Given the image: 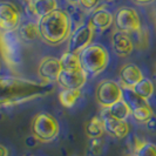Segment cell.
Here are the masks:
<instances>
[{
	"label": "cell",
	"mask_w": 156,
	"mask_h": 156,
	"mask_svg": "<svg viewBox=\"0 0 156 156\" xmlns=\"http://www.w3.org/2000/svg\"><path fill=\"white\" fill-rule=\"evenodd\" d=\"M108 109V113H109L112 116H114L117 120H123L126 121V119L132 115V108L129 107V105L123 100H119L117 102H115L114 105H112Z\"/></svg>",
	"instance_id": "d6986e66"
},
{
	"label": "cell",
	"mask_w": 156,
	"mask_h": 156,
	"mask_svg": "<svg viewBox=\"0 0 156 156\" xmlns=\"http://www.w3.org/2000/svg\"><path fill=\"white\" fill-rule=\"evenodd\" d=\"M18 35L23 41H33L40 38V32L38 23H25L18 27Z\"/></svg>",
	"instance_id": "e0dca14e"
},
{
	"label": "cell",
	"mask_w": 156,
	"mask_h": 156,
	"mask_svg": "<svg viewBox=\"0 0 156 156\" xmlns=\"http://www.w3.org/2000/svg\"><path fill=\"white\" fill-rule=\"evenodd\" d=\"M135 154L137 156H156V144L151 142H144Z\"/></svg>",
	"instance_id": "484cf974"
},
{
	"label": "cell",
	"mask_w": 156,
	"mask_h": 156,
	"mask_svg": "<svg viewBox=\"0 0 156 156\" xmlns=\"http://www.w3.org/2000/svg\"><path fill=\"white\" fill-rule=\"evenodd\" d=\"M80 66L87 76H96L106 69L109 62L107 48L100 44H90L79 53Z\"/></svg>",
	"instance_id": "3957f363"
},
{
	"label": "cell",
	"mask_w": 156,
	"mask_h": 156,
	"mask_svg": "<svg viewBox=\"0 0 156 156\" xmlns=\"http://www.w3.org/2000/svg\"><path fill=\"white\" fill-rule=\"evenodd\" d=\"M123 96V88L113 80H103L99 83L95 92L98 103L102 108H109L112 105L121 100Z\"/></svg>",
	"instance_id": "8992f818"
},
{
	"label": "cell",
	"mask_w": 156,
	"mask_h": 156,
	"mask_svg": "<svg viewBox=\"0 0 156 156\" xmlns=\"http://www.w3.org/2000/svg\"><path fill=\"white\" fill-rule=\"evenodd\" d=\"M80 89H63L59 94L60 103L66 108H72L80 98Z\"/></svg>",
	"instance_id": "44dd1931"
},
{
	"label": "cell",
	"mask_w": 156,
	"mask_h": 156,
	"mask_svg": "<svg viewBox=\"0 0 156 156\" xmlns=\"http://www.w3.org/2000/svg\"><path fill=\"white\" fill-rule=\"evenodd\" d=\"M20 12L8 1L0 2V31H16L20 26Z\"/></svg>",
	"instance_id": "9c48e42d"
},
{
	"label": "cell",
	"mask_w": 156,
	"mask_h": 156,
	"mask_svg": "<svg viewBox=\"0 0 156 156\" xmlns=\"http://www.w3.org/2000/svg\"><path fill=\"white\" fill-rule=\"evenodd\" d=\"M155 75H156V67H155Z\"/></svg>",
	"instance_id": "836d02e7"
},
{
	"label": "cell",
	"mask_w": 156,
	"mask_h": 156,
	"mask_svg": "<svg viewBox=\"0 0 156 156\" xmlns=\"http://www.w3.org/2000/svg\"><path fill=\"white\" fill-rule=\"evenodd\" d=\"M94 35V30L90 23L81 25L73 33H70L68 38V45H67V52L76 53L79 54L81 51H83L86 47L92 44Z\"/></svg>",
	"instance_id": "ba28073f"
},
{
	"label": "cell",
	"mask_w": 156,
	"mask_h": 156,
	"mask_svg": "<svg viewBox=\"0 0 156 156\" xmlns=\"http://www.w3.org/2000/svg\"><path fill=\"white\" fill-rule=\"evenodd\" d=\"M135 93L137 94L139 96L148 100L153 96L154 94V90H155V87H154V83L150 79L143 78L140 82H137L135 86L132 88Z\"/></svg>",
	"instance_id": "ffe728a7"
},
{
	"label": "cell",
	"mask_w": 156,
	"mask_h": 156,
	"mask_svg": "<svg viewBox=\"0 0 156 156\" xmlns=\"http://www.w3.org/2000/svg\"><path fill=\"white\" fill-rule=\"evenodd\" d=\"M143 78L144 76L140 67L134 63H127L120 70V81L122 88H133Z\"/></svg>",
	"instance_id": "5bb4252c"
},
{
	"label": "cell",
	"mask_w": 156,
	"mask_h": 156,
	"mask_svg": "<svg viewBox=\"0 0 156 156\" xmlns=\"http://www.w3.org/2000/svg\"><path fill=\"white\" fill-rule=\"evenodd\" d=\"M129 156H137L136 154H132V155H129Z\"/></svg>",
	"instance_id": "d6a6232c"
},
{
	"label": "cell",
	"mask_w": 156,
	"mask_h": 156,
	"mask_svg": "<svg viewBox=\"0 0 156 156\" xmlns=\"http://www.w3.org/2000/svg\"><path fill=\"white\" fill-rule=\"evenodd\" d=\"M40 38L48 45H59L69 38L72 33V20L69 16L56 8L49 14L40 18L38 21Z\"/></svg>",
	"instance_id": "7a4b0ae2"
},
{
	"label": "cell",
	"mask_w": 156,
	"mask_h": 156,
	"mask_svg": "<svg viewBox=\"0 0 156 156\" xmlns=\"http://www.w3.org/2000/svg\"><path fill=\"white\" fill-rule=\"evenodd\" d=\"M87 81V74L82 68L78 69H62L59 78L58 83L62 89H81Z\"/></svg>",
	"instance_id": "30bf717a"
},
{
	"label": "cell",
	"mask_w": 156,
	"mask_h": 156,
	"mask_svg": "<svg viewBox=\"0 0 156 156\" xmlns=\"http://www.w3.org/2000/svg\"><path fill=\"white\" fill-rule=\"evenodd\" d=\"M58 8L56 0H28V9L38 19L49 14Z\"/></svg>",
	"instance_id": "2e32d148"
},
{
	"label": "cell",
	"mask_w": 156,
	"mask_h": 156,
	"mask_svg": "<svg viewBox=\"0 0 156 156\" xmlns=\"http://www.w3.org/2000/svg\"><path fill=\"white\" fill-rule=\"evenodd\" d=\"M102 146H103V142H102L101 137L90 139L89 144H88V153L92 156L100 155V153H101L102 150Z\"/></svg>",
	"instance_id": "4316f807"
},
{
	"label": "cell",
	"mask_w": 156,
	"mask_h": 156,
	"mask_svg": "<svg viewBox=\"0 0 156 156\" xmlns=\"http://www.w3.org/2000/svg\"><path fill=\"white\" fill-rule=\"evenodd\" d=\"M114 23V16L109 11L105 8H99L94 11L93 16H90V26L93 27L94 31L102 32L109 28L110 25Z\"/></svg>",
	"instance_id": "9a60e30c"
},
{
	"label": "cell",
	"mask_w": 156,
	"mask_h": 156,
	"mask_svg": "<svg viewBox=\"0 0 156 156\" xmlns=\"http://www.w3.org/2000/svg\"><path fill=\"white\" fill-rule=\"evenodd\" d=\"M146 125L148 127V129L150 132H156V116H153L149 119L148 121L146 122Z\"/></svg>",
	"instance_id": "f1b7e54d"
},
{
	"label": "cell",
	"mask_w": 156,
	"mask_h": 156,
	"mask_svg": "<svg viewBox=\"0 0 156 156\" xmlns=\"http://www.w3.org/2000/svg\"><path fill=\"white\" fill-rule=\"evenodd\" d=\"M113 49L119 56H128L134 51L133 39L128 33L121 31H115L112 35Z\"/></svg>",
	"instance_id": "4fadbf2b"
},
{
	"label": "cell",
	"mask_w": 156,
	"mask_h": 156,
	"mask_svg": "<svg viewBox=\"0 0 156 156\" xmlns=\"http://www.w3.org/2000/svg\"><path fill=\"white\" fill-rule=\"evenodd\" d=\"M60 63H61L62 69H78V68H81L79 54H76V53H70V52L63 53L62 56L60 58Z\"/></svg>",
	"instance_id": "603a6c76"
},
{
	"label": "cell",
	"mask_w": 156,
	"mask_h": 156,
	"mask_svg": "<svg viewBox=\"0 0 156 156\" xmlns=\"http://www.w3.org/2000/svg\"><path fill=\"white\" fill-rule=\"evenodd\" d=\"M0 156H8V150L5 146L0 144Z\"/></svg>",
	"instance_id": "f546056e"
},
{
	"label": "cell",
	"mask_w": 156,
	"mask_h": 156,
	"mask_svg": "<svg viewBox=\"0 0 156 156\" xmlns=\"http://www.w3.org/2000/svg\"><path fill=\"white\" fill-rule=\"evenodd\" d=\"M101 119L103 120L105 130L112 136L116 139H123L129 134V125L127 123V121L117 120L114 116H112L107 108H103L102 110Z\"/></svg>",
	"instance_id": "7c38bea8"
},
{
	"label": "cell",
	"mask_w": 156,
	"mask_h": 156,
	"mask_svg": "<svg viewBox=\"0 0 156 156\" xmlns=\"http://www.w3.org/2000/svg\"><path fill=\"white\" fill-rule=\"evenodd\" d=\"M33 136L40 142H51L58 137L60 133V126L54 116L48 113L37 114L32 121Z\"/></svg>",
	"instance_id": "277c9868"
},
{
	"label": "cell",
	"mask_w": 156,
	"mask_h": 156,
	"mask_svg": "<svg viewBox=\"0 0 156 156\" xmlns=\"http://www.w3.org/2000/svg\"><path fill=\"white\" fill-rule=\"evenodd\" d=\"M153 115H154V113H153L151 107L149 106V103L132 109V116L135 119V121H137L140 123H146Z\"/></svg>",
	"instance_id": "cb8c5ba5"
},
{
	"label": "cell",
	"mask_w": 156,
	"mask_h": 156,
	"mask_svg": "<svg viewBox=\"0 0 156 156\" xmlns=\"http://www.w3.org/2000/svg\"><path fill=\"white\" fill-rule=\"evenodd\" d=\"M135 35H136V40H135V42H134V46L136 45L137 48H146V47L148 46V42H149V34H148V31L147 30H144V28H142L141 27L139 31L136 32V33H134Z\"/></svg>",
	"instance_id": "d4e9b609"
},
{
	"label": "cell",
	"mask_w": 156,
	"mask_h": 156,
	"mask_svg": "<svg viewBox=\"0 0 156 156\" xmlns=\"http://www.w3.org/2000/svg\"><path fill=\"white\" fill-rule=\"evenodd\" d=\"M61 70H62V67L60 63V59L47 56L40 61L39 67H38V74L42 81H45L47 83H52L58 81Z\"/></svg>",
	"instance_id": "8fae6325"
},
{
	"label": "cell",
	"mask_w": 156,
	"mask_h": 156,
	"mask_svg": "<svg viewBox=\"0 0 156 156\" xmlns=\"http://www.w3.org/2000/svg\"><path fill=\"white\" fill-rule=\"evenodd\" d=\"M51 92L46 83L18 78L0 80V107L31 101Z\"/></svg>",
	"instance_id": "6da1fadb"
},
{
	"label": "cell",
	"mask_w": 156,
	"mask_h": 156,
	"mask_svg": "<svg viewBox=\"0 0 156 156\" xmlns=\"http://www.w3.org/2000/svg\"><path fill=\"white\" fill-rule=\"evenodd\" d=\"M20 38L16 31H0V53L11 68L20 62Z\"/></svg>",
	"instance_id": "5b68a950"
},
{
	"label": "cell",
	"mask_w": 156,
	"mask_h": 156,
	"mask_svg": "<svg viewBox=\"0 0 156 156\" xmlns=\"http://www.w3.org/2000/svg\"><path fill=\"white\" fill-rule=\"evenodd\" d=\"M134 1L137 2V4H141V5H148V4L154 2L155 0H134Z\"/></svg>",
	"instance_id": "4dcf8cb0"
},
{
	"label": "cell",
	"mask_w": 156,
	"mask_h": 156,
	"mask_svg": "<svg viewBox=\"0 0 156 156\" xmlns=\"http://www.w3.org/2000/svg\"><path fill=\"white\" fill-rule=\"evenodd\" d=\"M114 25L116 31L125 32L128 34H134L142 27L140 16L132 7L119 8L114 14Z\"/></svg>",
	"instance_id": "52a82bcc"
},
{
	"label": "cell",
	"mask_w": 156,
	"mask_h": 156,
	"mask_svg": "<svg viewBox=\"0 0 156 156\" xmlns=\"http://www.w3.org/2000/svg\"><path fill=\"white\" fill-rule=\"evenodd\" d=\"M100 0H80L81 6L86 9H94L99 5Z\"/></svg>",
	"instance_id": "83f0119b"
},
{
	"label": "cell",
	"mask_w": 156,
	"mask_h": 156,
	"mask_svg": "<svg viewBox=\"0 0 156 156\" xmlns=\"http://www.w3.org/2000/svg\"><path fill=\"white\" fill-rule=\"evenodd\" d=\"M122 99L129 105V107L132 109L141 107V106H144V105H148V101L146 99L139 96L132 88H123V96H122Z\"/></svg>",
	"instance_id": "7402d4cb"
},
{
	"label": "cell",
	"mask_w": 156,
	"mask_h": 156,
	"mask_svg": "<svg viewBox=\"0 0 156 156\" xmlns=\"http://www.w3.org/2000/svg\"><path fill=\"white\" fill-rule=\"evenodd\" d=\"M85 132L87 136L90 139H98L101 137L102 134L105 133V126H103V120L99 116H94L89 119L85 126Z\"/></svg>",
	"instance_id": "ac0fdd59"
},
{
	"label": "cell",
	"mask_w": 156,
	"mask_h": 156,
	"mask_svg": "<svg viewBox=\"0 0 156 156\" xmlns=\"http://www.w3.org/2000/svg\"><path fill=\"white\" fill-rule=\"evenodd\" d=\"M106 1H110V0H106Z\"/></svg>",
	"instance_id": "e575fe53"
},
{
	"label": "cell",
	"mask_w": 156,
	"mask_h": 156,
	"mask_svg": "<svg viewBox=\"0 0 156 156\" xmlns=\"http://www.w3.org/2000/svg\"><path fill=\"white\" fill-rule=\"evenodd\" d=\"M69 4H72V5H78V4H80V0H67Z\"/></svg>",
	"instance_id": "1f68e13d"
}]
</instances>
